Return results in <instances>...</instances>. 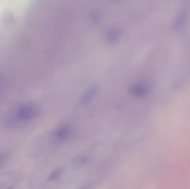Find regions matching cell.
<instances>
[{
    "label": "cell",
    "instance_id": "cell-5",
    "mask_svg": "<svg viewBox=\"0 0 190 189\" xmlns=\"http://www.w3.org/2000/svg\"><path fill=\"white\" fill-rule=\"evenodd\" d=\"M25 41H26V39H25ZM24 47H25V45H24ZM23 54H24V53H23ZM22 56H23V55H22ZM21 59H22V58H21ZM20 62H21V61H20ZM19 65H20V64H19Z\"/></svg>",
    "mask_w": 190,
    "mask_h": 189
},
{
    "label": "cell",
    "instance_id": "cell-3",
    "mask_svg": "<svg viewBox=\"0 0 190 189\" xmlns=\"http://www.w3.org/2000/svg\"><path fill=\"white\" fill-rule=\"evenodd\" d=\"M62 172V169L61 168H58L55 170L53 172H51V174L49 175V180H55L57 179Z\"/></svg>",
    "mask_w": 190,
    "mask_h": 189
},
{
    "label": "cell",
    "instance_id": "cell-1",
    "mask_svg": "<svg viewBox=\"0 0 190 189\" xmlns=\"http://www.w3.org/2000/svg\"><path fill=\"white\" fill-rule=\"evenodd\" d=\"M72 133V130L69 125L63 124L58 127L55 130L53 136L56 140L64 141L67 140L71 137Z\"/></svg>",
    "mask_w": 190,
    "mask_h": 189
},
{
    "label": "cell",
    "instance_id": "cell-6",
    "mask_svg": "<svg viewBox=\"0 0 190 189\" xmlns=\"http://www.w3.org/2000/svg\"></svg>",
    "mask_w": 190,
    "mask_h": 189
},
{
    "label": "cell",
    "instance_id": "cell-4",
    "mask_svg": "<svg viewBox=\"0 0 190 189\" xmlns=\"http://www.w3.org/2000/svg\"><path fill=\"white\" fill-rule=\"evenodd\" d=\"M92 186L90 184H84L83 185L81 186L77 189H91Z\"/></svg>",
    "mask_w": 190,
    "mask_h": 189
},
{
    "label": "cell",
    "instance_id": "cell-2",
    "mask_svg": "<svg viewBox=\"0 0 190 189\" xmlns=\"http://www.w3.org/2000/svg\"><path fill=\"white\" fill-rule=\"evenodd\" d=\"M9 158V154L6 151H0V168L7 163Z\"/></svg>",
    "mask_w": 190,
    "mask_h": 189
}]
</instances>
